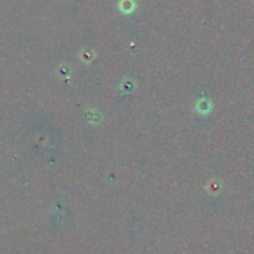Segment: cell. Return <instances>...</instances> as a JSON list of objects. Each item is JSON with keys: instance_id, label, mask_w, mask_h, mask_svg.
Wrapping results in <instances>:
<instances>
[{"instance_id": "cell-1", "label": "cell", "mask_w": 254, "mask_h": 254, "mask_svg": "<svg viewBox=\"0 0 254 254\" xmlns=\"http://www.w3.org/2000/svg\"><path fill=\"white\" fill-rule=\"evenodd\" d=\"M194 110L198 114H201L203 116L209 114L210 111L212 110L211 101L209 99H207V98H204V97L197 99L195 104H194Z\"/></svg>"}, {"instance_id": "cell-2", "label": "cell", "mask_w": 254, "mask_h": 254, "mask_svg": "<svg viewBox=\"0 0 254 254\" xmlns=\"http://www.w3.org/2000/svg\"><path fill=\"white\" fill-rule=\"evenodd\" d=\"M119 7L124 13H130L134 10L135 3L133 2V0H121Z\"/></svg>"}]
</instances>
